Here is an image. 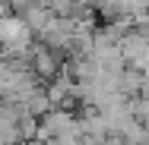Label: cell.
<instances>
[{
	"instance_id": "3",
	"label": "cell",
	"mask_w": 149,
	"mask_h": 145,
	"mask_svg": "<svg viewBox=\"0 0 149 145\" xmlns=\"http://www.w3.org/2000/svg\"><path fill=\"white\" fill-rule=\"evenodd\" d=\"M22 104H26V111H29L32 117H45L51 107H54V104H51V98H48V91H45V85H41V88H35L29 98L22 101Z\"/></svg>"
},
{
	"instance_id": "4",
	"label": "cell",
	"mask_w": 149,
	"mask_h": 145,
	"mask_svg": "<svg viewBox=\"0 0 149 145\" xmlns=\"http://www.w3.org/2000/svg\"><path fill=\"white\" fill-rule=\"evenodd\" d=\"M48 145H83V139L73 136V133H60V136H51Z\"/></svg>"
},
{
	"instance_id": "5",
	"label": "cell",
	"mask_w": 149,
	"mask_h": 145,
	"mask_svg": "<svg viewBox=\"0 0 149 145\" xmlns=\"http://www.w3.org/2000/svg\"><path fill=\"white\" fill-rule=\"evenodd\" d=\"M143 35H146V38H149V22H146V25H143Z\"/></svg>"
},
{
	"instance_id": "1",
	"label": "cell",
	"mask_w": 149,
	"mask_h": 145,
	"mask_svg": "<svg viewBox=\"0 0 149 145\" xmlns=\"http://www.w3.org/2000/svg\"><path fill=\"white\" fill-rule=\"evenodd\" d=\"M19 16H22V22L29 25L32 35H38V32H45L51 22H54V16H57V13H54L51 6H45V3H29Z\"/></svg>"
},
{
	"instance_id": "2",
	"label": "cell",
	"mask_w": 149,
	"mask_h": 145,
	"mask_svg": "<svg viewBox=\"0 0 149 145\" xmlns=\"http://www.w3.org/2000/svg\"><path fill=\"white\" fill-rule=\"evenodd\" d=\"M143 82H146V76L136 69V66H127L124 73H120V79H118V85H120V91L127 95V98H136L140 91H143Z\"/></svg>"
}]
</instances>
